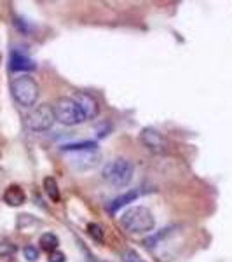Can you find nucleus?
Returning <instances> with one entry per match:
<instances>
[{
  "label": "nucleus",
  "instance_id": "nucleus-12",
  "mask_svg": "<svg viewBox=\"0 0 232 262\" xmlns=\"http://www.w3.org/2000/svg\"><path fill=\"white\" fill-rule=\"evenodd\" d=\"M40 247H42V250H45V252H54V250H58V247H60V239H58V236L56 234H53V232H44V234L40 236Z\"/></svg>",
  "mask_w": 232,
  "mask_h": 262
},
{
  "label": "nucleus",
  "instance_id": "nucleus-6",
  "mask_svg": "<svg viewBox=\"0 0 232 262\" xmlns=\"http://www.w3.org/2000/svg\"><path fill=\"white\" fill-rule=\"evenodd\" d=\"M140 142L143 143L145 149H149L154 154H164V152H168V149H170L168 138L154 128H143L140 133Z\"/></svg>",
  "mask_w": 232,
  "mask_h": 262
},
{
  "label": "nucleus",
  "instance_id": "nucleus-10",
  "mask_svg": "<svg viewBox=\"0 0 232 262\" xmlns=\"http://www.w3.org/2000/svg\"><path fill=\"white\" fill-rule=\"evenodd\" d=\"M4 201L9 206H21L27 201V194H25V191L19 185H9L7 191L4 192Z\"/></svg>",
  "mask_w": 232,
  "mask_h": 262
},
{
  "label": "nucleus",
  "instance_id": "nucleus-2",
  "mask_svg": "<svg viewBox=\"0 0 232 262\" xmlns=\"http://www.w3.org/2000/svg\"><path fill=\"white\" fill-rule=\"evenodd\" d=\"M11 95L21 107H33L39 100V84L30 75H21V77L12 79Z\"/></svg>",
  "mask_w": 232,
  "mask_h": 262
},
{
  "label": "nucleus",
  "instance_id": "nucleus-13",
  "mask_svg": "<svg viewBox=\"0 0 232 262\" xmlns=\"http://www.w3.org/2000/svg\"><path fill=\"white\" fill-rule=\"evenodd\" d=\"M63 152H79V150H98V143L96 142H79V143H66L61 147Z\"/></svg>",
  "mask_w": 232,
  "mask_h": 262
},
{
  "label": "nucleus",
  "instance_id": "nucleus-16",
  "mask_svg": "<svg viewBox=\"0 0 232 262\" xmlns=\"http://www.w3.org/2000/svg\"><path fill=\"white\" fill-rule=\"evenodd\" d=\"M16 250H18V247H16V245H12V243H9V242L0 243V257H9V255H14Z\"/></svg>",
  "mask_w": 232,
  "mask_h": 262
},
{
  "label": "nucleus",
  "instance_id": "nucleus-9",
  "mask_svg": "<svg viewBox=\"0 0 232 262\" xmlns=\"http://www.w3.org/2000/svg\"><path fill=\"white\" fill-rule=\"evenodd\" d=\"M9 69L12 72H32L37 69V65L28 56L18 53V51H12L11 60H9Z\"/></svg>",
  "mask_w": 232,
  "mask_h": 262
},
{
  "label": "nucleus",
  "instance_id": "nucleus-11",
  "mask_svg": "<svg viewBox=\"0 0 232 262\" xmlns=\"http://www.w3.org/2000/svg\"><path fill=\"white\" fill-rule=\"evenodd\" d=\"M138 198V192L136 191H129V192H124L122 196L119 198H115L110 205H108V212L110 213H115L117 210H121L122 206H126V205H129V203H133L134 200Z\"/></svg>",
  "mask_w": 232,
  "mask_h": 262
},
{
  "label": "nucleus",
  "instance_id": "nucleus-15",
  "mask_svg": "<svg viewBox=\"0 0 232 262\" xmlns=\"http://www.w3.org/2000/svg\"><path fill=\"white\" fill-rule=\"evenodd\" d=\"M87 234H89L96 243L105 242V231L100 224H89V226H87Z\"/></svg>",
  "mask_w": 232,
  "mask_h": 262
},
{
  "label": "nucleus",
  "instance_id": "nucleus-1",
  "mask_svg": "<svg viewBox=\"0 0 232 262\" xmlns=\"http://www.w3.org/2000/svg\"><path fill=\"white\" fill-rule=\"evenodd\" d=\"M121 226L131 234H143L154 229L155 219L145 206H133L121 215Z\"/></svg>",
  "mask_w": 232,
  "mask_h": 262
},
{
  "label": "nucleus",
  "instance_id": "nucleus-8",
  "mask_svg": "<svg viewBox=\"0 0 232 262\" xmlns=\"http://www.w3.org/2000/svg\"><path fill=\"white\" fill-rule=\"evenodd\" d=\"M70 154V164L77 170H89L100 163L98 150H79V152H66Z\"/></svg>",
  "mask_w": 232,
  "mask_h": 262
},
{
  "label": "nucleus",
  "instance_id": "nucleus-19",
  "mask_svg": "<svg viewBox=\"0 0 232 262\" xmlns=\"http://www.w3.org/2000/svg\"><path fill=\"white\" fill-rule=\"evenodd\" d=\"M66 260V255L60 250H54L49 253V262H65Z\"/></svg>",
  "mask_w": 232,
  "mask_h": 262
},
{
  "label": "nucleus",
  "instance_id": "nucleus-18",
  "mask_svg": "<svg viewBox=\"0 0 232 262\" xmlns=\"http://www.w3.org/2000/svg\"><path fill=\"white\" fill-rule=\"evenodd\" d=\"M23 253H25V257H27V259L30 260V262H35L37 259H39V252H37V248L32 247V245L25 247L23 248Z\"/></svg>",
  "mask_w": 232,
  "mask_h": 262
},
{
  "label": "nucleus",
  "instance_id": "nucleus-17",
  "mask_svg": "<svg viewBox=\"0 0 232 262\" xmlns=\"http://www.w3.org/2000/svg\"><path fill=\"white\" fill-rule=\"evenodd\" d=\"M122 262H145V260H143L142 257H140V253L129 248V250L122 252Z\"/></svg>",
  "mask_w": 232,
  "mask_h": 262
},
{
  "label": "nucleus",
  "instance_id": "nucleus-5",
  "mask_svg": "<svg viewBox=\"0 0 232 262\" xmlns=\"http://www.w3.org/2000/svg\"><path fill=\"white\" fill-rule=\"evenodd\" d=\"M54 121H56V117H54L53 105L42 103V105H39V107L33 108V111L28 114L27 126L32 131H37V133H40V131L51 129V126L54 124Z\"/></svg>",
  "mask_w": 232,
  "mask_h": 262
},
{
  "label": "nucleus",
  "instance_id": "nucleus-14",
  "mask_svg": "<svg viewBox=\"0 0 232 262\" xmlns=\"http://www.w3.org/2000/svg\"><path fill=\"white\" fill-rule=\"evenodd\" d=\"M44 191L49 196L51 201H54V203L60 201V189H58V184L53 177H45L44 179Z\"/></svg>",
  "mask_w": 232,
  "mask_h": 262
},
{
  "label": "nucleus",
  "instance_id": "nucleus-3",
  "mask_svg": "<svg viewBox=\"0 0 232 262\" xmlns=\"http://www.w3.org/2000/svg\"><path fill=\"white\" fill-rule=\"evenodd\" d=\"M133 173H134L133 163L129 159L119 158L108 163L103 168L101 175H103V180H107L113 187H126L133 180Z\"/></svg>",
  "mask_w": 232,
  "mask_h": 262
},
{
  "label": "nucleus",
  "instance_id": "nucleus-4",
  "mask_svg": "<svg viewBox=\"0 0 232 262\" xmlns=\"http://www.w3.org/2000/svg\"><path fill=\"white\" fill-rule=\"evenodd\" d=\"M53 111H54L56 121H60L61 124H65V126H75V124H81V122L86 121L81 112V108L77 107V103H75L72 98H68V96L58 98L56 103L53 105Z\"/></svg>",
  "mask_w": 232,
  "mask_h": 262
},
{
  "label": "nucleus",
  "instance_id": "nucleus-7",
  "mask_svg": "<svg viewBox=\"0 0 232 262\" xmlns=\"http://www.w3.org/2000/svg\"><path fill=\"white\" fill-rule=\"evenodd\" d=\"M72 100L77 103V107L81 108L84 119H95V117H98L100 114V103L98 100L95 98L92 95L89 93H84V91H77L74 93V96H72Z\"/></svg>",
  "mask_w": 232,
  "mask_h": 262
}]
</instances>
